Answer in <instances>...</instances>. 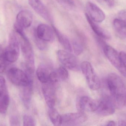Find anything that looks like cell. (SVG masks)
Returning <instances> with one entry per match:
<instances>
[{
	"label": "cell",
	"mask_w": 126,
	"mask_h": 126,
	"mask_svg": "<svg viewBox=\"0 0 126 126\" xmlns=\"http://www.w3.org/2000/svg\"><path fill=\"white\" fill-rule=\"evenodd\" d=\"M107 83L116 108L123 107L126 104V88L121 78L115 73H110L107 77Z\"/></svg>",
	"instance_id": "6da1fadb"
},
{
	"label": "cell",
	"mask_w": 126,
	"mask_h": 126,
	"mask_svg": "<svg viewBox=\"0 0 126 126\" xmlns=\"http://www.w3.org/2000/svg\"><path fill=\"white\" fill-rule=\"evenodd\" d=\"M16 32L20 37V44L23 56L25 61L26 72L29 74H33L35 70L34 57L32 45L23 30Z\"/></svg>",
	"instance_id": "7a4b0ae2"
},
{
	"label": "cell",
	"mask_w": 126,
	"mask_h": 126,
	"mask_svg": "<svg viewBox=\"0 0 126 126\" xmlns=\"http://www.w3.org/2000/svg\"><path fill=\"white\" fill-rule=\"evenodd\" d=\"M7 77L12 83L23 88L33 84L32 78L29 77L26 72L18 68L10 69L7 72Z\"/></svg>",
	"instance_id": "3957f363"
},
{
	"label": "cell",
	"mask_w": 126,
	"mask_h": 126,
	"mask_svg": "<svg viewBox=\"0 0 126 126\" xmlns=\"http://www.w3.org/2000/svg\"><path fill=\"white\" fill-rule=\"evenodd\" d=\"M80 68L89 87L93 90H98L100 87V81L90 63L83 61L81 64Z\"/></svg>",
	"instance_id": "277c9868"
},
{
	"label": "cell",
	"mask_w": 126,
	"mask_h": 126,
	"mask_svg": "<svg viewBox=\"0 0 126 126\" xmlns=\"http://www.w3.org/2000/svg\"><path fill=\"white\" fill-rule=\"evenodd\" d=\"M4 54L7 62L13 63L18 59L20 54V42L13 33L9 36V44L5 50Z\"/></svg>",
	"instance_id": "5b68a950"
},
{
	"label": "cell",
	"mask_w": 126,
	"mask_h": 126,
	"mask_svg": "<svg viewBox=\"0 0 126 126\" xmlns=\"http://www.w3.org/2000/svg\"><path fill=\"white\" fill-rule=\"evenodd\" d=\"M59 60L66 68L72 71H78L80 66L76 56L67 51L60 50L57 52Z\"/></svg>",
	"instance_id": "8992f818"
},
{
	"label": "cell",
	"mask_w": 126,
	"mask_h": 126,
	"mask_svg": "<svg viewBox=\"0 0 126 126\" xmlns=\"http://www.w3.org/2000/svg\"><path fill=\"white\" fill-rule=\"evenodd\" d=\"M103 51L110 62L123 76L126 77V70L121 62L120 54L117 50L111 46L105 45L104 46Z\"/></svg>",
	"instance_id": "52a82bcc"
},
{
	"label": "cell",
	"mask_w": 126,
	"mask_h": 126,
	"mask_svg": "<svg viewBox=\"0 0 126 126\" xmlns=\"http://www.w3.org/2000/svg\"><path fill=\"white\" fill-rule=\"evenodd\" d=\"M116 108L115 103L111 96L105 95L98 102L96 111L101 116H109L114 113Z\"/></svg>",
	"instance_id": "ba28073f"
},
{
	"label": "cell",
	"mask_w": 126,
	"mask_h": 126,
	"mask_svg": "<svg viewBox=\"0 0 126 126\" xmlns=\"http://www.w3.org/2000/svg\"><path fill=\"white\" fill-rule=\"evenodd\" d=\"M61 115V126H77L83 123L87 120V116L82 111L66 113Z\"/></svg>",
	"instance_id": "9c48e42d"
},
{
	"label": "cell",
	"mask_w": 126,
	"mask_h": 126,
	"mask_svg": "<svg viewBox=\"0 0 126 126\" xmlns=\"http://www.w3.org/2000/svg\"><path fill=\"white\" fill-rule=\"evenodd\" d=\"M56 84L48 82L43 84L42 92L45 101L49 108L54 107L56 102Z\"/></svg>",
	"instance_id": "30bf717a"
},
{
	"label": "cell",
	"mask_w": 126,
	"mask_h": 126,
	"mask_svg": "<svg viewBox=\"0 0 126 126\" xmlns=\"http://www.w3.org/2000/svg\"><path fill=\"white\" fill-rule=\"evenodd\" d=\"M53 28L45 24H40L37 27L35 35L46 42H52L54 39Z\"/></svg>",
	"instance_id": "8fae6325"
},
{
	"label": "cell",
	"mask_w": 126,
	"mask_h": 126,
	"mask_svg": "<svg viewBox=\"0 0 126 126\" xmlns=\"http://www.w3.org/2000/svg\"><path fill=\"white\" fill-rule=\"evenodd\" d=\"M86 9L87 14L90 18L97 23L103 22L106 18V15L103 11L97 5L91 2L86 4Z\"/></svg>",
	"instance_id": "7c38bea8"
},
{
	"label": "cell",
	"mask_w": 126,
	"mask_h": 126,
	"mask_svg": "<svg viewBox=\"0 0 126 126\" xmlns=\"http://www.w3.org/2000/svg\"><path fill=\"white\" fill-rule=\"evenodd\" d=\"M33 21V16L31 12L24 10L20 11L17 15L15 27L24 29L30 27Z\"/></svg>",
	"instance_id": "4fadbf2b"
},
{
	"label": "cell",
	"mask_w": 126,
	"mask_h": 126,
	"mask_svg": "<svg viewBox=\"0 0 126 126\" xmlns=\"http://www.w3.org/2000/svg\"><path fill=\"white\" fill-rule=\"evenodd\" d=\"M98 102L88 96L81 97L78 102V108L80 111H95L97 108Z\"/></svg>",
	"instance_id": "5bb4252c"
},
{
	"label": "cell",
	"mask_w": 126,
	"mask_h": 126,
	"mask_svg": "<svg viewBox=\"0 0 126 126\" xmlns=\"http://www.w3.org/2000/svg\"><path fill=\"white\" fill-rule=\"evenodd\" d=\"M28 2L31 7L39 15L47 21H51L50 13L40 0H28Z\"/></svg>",
	"instance_id": "9a60e30c"
},
{
	"label": "cell",
	"mask_w": 126,
	"mask_h": 126,
	"mask_svg": "<svg viewBox=\"0 0 126 126\" xmlns=\"http://www.w3.org/2000/svg\"><path fill=\"white\" fill-rule=\"evenodd\" d=\"M85 16L92 29L97 36L106 40L111 38V35L108 31L100 26L97 23L93 21L87 13L85 14Z\"/></svg>",
	"instance_id": "2e32d148"
},
{
	"label": "cell",
	"mask_w": 126,
	"mask_h": 126,
	"mask_svg": "<svg viewBox=\"0 0 126 126\" xmlns=\"http://www.w3.org/2000/svg\"><path fill=\"white\" fill-rule=\"evenodd\" d=\"M51 72V68L47 64H40L36 71L38 79L43 84L48 83L49 81V76Z\"/></svg>",
	"instance_id": "e0dca14e"
},
{
	"label": "cell",
	"mask_w": 126,
	"mask_h": 126,
	"mask_svg": "<svg viewBox=\"0 0 126 126\" xmlns=\"http://www.w3.org/2000/svg\"><path fill=\"white\" fill-rule=\"evenodd\" d=\"M113 27L118 36L122 38H126V22L120 18H115L113 21Z\"/></svg>",
	"instance_id": "ac0fdd59"
},
{
	"label": "cell",
	"mask_w": 126,
	"mask_h": 126,
	"mask_svg": "<svg viewBox=\"0 0 126 126\" xmlns=\"http://www.w3.org/2000/svg\"><path fill=\"white\" fill-rule=\"evenodd\" d=\"M32 85L33 84H31L28 86L23 87V89L21 93V100L24 106L27 109L29 108L31 104Z\"/></svg>",
	"instance_id": "d6986e66"
},
{
	"label": "cell",
	"mask_w": 126,
	"mask_h": 126,
	"mask_svg": "<svg viewBox=\"0 0 126 126\" xmlns=\"http://www.w3.org/2000/svg\"><path fill=\"white\" fill-rule=\"evenodd\" d=\"M55 34L58 38V40L64 49L68 52H72V44L68 38L61 33L56 27L54 26H52Z\"/></svg>",
	"instance_id": "ffe728a7"
},
{
	"label": "cell",
	"mask_w": 126,
	"mask_h": 126,
	"mask_svg": "<svg viewBox=\"0 0 126 126\" xmlns=\"http://www.w3.org/2000/svg\"><path fill=\"white\" fill-rule=\"evenodd\" d=\"M49 116L51 122L55 126H60L62 124V115L54 107L49 108Z\"/></svg>",
	"instance_id": "44dd1931"
},
{
	"label": "cell",
	"mask_w": 126,
	"mask_h": 126,
	"mask_svg": "<svg viewBox=\"0 0 126 126\" xmlns=\"http://www.w3.org/2000/svg\"><path fill=\"white\" fill-rule=\"evenodd\" d=\"M10 103L9 94L0 98V114H4L7 111Z\"/></svg>",
	"instance_id": "7402d4cb"
},
{
	"label": "cell",
	"mask_w": 126,
	"mask_h": 126,
	"mask_svg": "<svg viewBox=\"0 0 126 126\" xmlns=\"http://www.w3.org/2000/svg\"><path fill=\"white\" fill-rule=\"evenodd\" d=\"M55 72L59 82L65 80L69 76L68 71L64 67H60Z\"/></svg>",
	"instance_id": "603a6c76"
},
{
	"label": "cell",
	"mask_w": 126,
	"mask_h": 126,
	"mask_svg": "<svg viewBox=\"0 0 126 126\" xmlns=\"http://www.w3.org/2000/svg\"><path fill=\"white\" fill-rule=\"evenodd\" d=\"M7 61L4 54V50L0 48V73L5 71L7 67Z\"/></svg>",
	"instance_id": "cb8c5ba5"
},
{
	"label": "cell",
	"mask_w": 126,
	"mask_h": 126,
	"mask_svg": "<svg viewBox=\"0 0 126 126\" xmlns=\"http://www.w3.org/2000/svg\"><path fill=\"white\" fill-rule=\"evenodd\" d=\"M72 50L76 55H79L81 54L83 50V46L77 40H75L72 42Z\"/></svg>",
	"instance_id": "d4e9b609"
},
{
	"label": "cell",
	"mask_w": 126,
	"mask_h": 126,
	"mask_svg": "<svg viewBox=\"0 0 126 126\" xmlns=\"http://www.w3.org/2000/svg\"><path fill=\"white\" fill-rule=\"evenodd\" d=\"M8 93L5 79L2 76H0V98Z\"/></svg>",
	"instance_id": "484cf974"
},
{
	"label": "cell",
	"mask_w": 126,
	"mask_h": 126,
	"mask_svg": "<svg viewBox=\"0 0 126 126\" xmlns=\"http://www.w3.org/2000/svg\"><path fill=\"white\" fill-rule=\"evenodd\" d=\"M36 121L32 116L25 115L23 117V125L24 126H35Z\"/></svg>",
	"instance_id": "4316f807"
},
{
	"label": "cell",
	"mask_w": 126,
	"mask_h": 126,
	"mask_svg": "<svg viewBox=\"0 0 126 126\" xmlns=\"http://www.w3.org/2000/svg\"><path fill=\"white\" fill-rule=\"evenodd\" d=\"M35 41H36V44L37 46L40 50H44L47 48V42L42 40L41 39H40L38 37L35 36Z\"/></svg>",
	"instance_id": "83f0119b"
},
{
	"label": "cell",
	"mask_w": 126,
	"mask_h": 126,
	"mask_svg": "<svg viewBox=\"0 0 126 126\" xmlns=\"http://www.w3.org/2000/svg\"><path fill=\"white\" fill-rule=\"evenodd\" d=\"M10 124L11 126H19L20 122L19 118L16 115H12L10 118Z\"/></svg>",
	"instance_id": "f1b7e54d"
},
{
	"label": "cell",
	"mask_w": 126,
	"mask_h": 126,
	"mask_svg": "<svg viewBox=\"0 0 126 126\" xmlns=\"http://www.w3.org/2000/svg\"><path fill=\"white\" fill-rule=\"evenodd\" d=\"M106 6L109 8H111L115 4L114 0H100Z\"/></svg>",
	"instance_id": "f546056e"
},
{
	"label": "cell",
	"mask_w": 126,
	"mask_h": 126,
	"mask_svg": "<svg viewBox=\"0 0 126 126\" xmlns=\"http://www.w3.org/2000/svg\"><path fill=\"white\" fill-rule=\"evenodd\" d=\"M121 62L124 68L126 70V53L124 52H121L119 53Z\"/></svg>",
	"instance_id": "4dcf8cb0"
},
{
	"label": "cell",
	"mask_w": 126,
	"mask_h": 126,
	"mask_svg": "<svg viewBox=\"0 0 126 126\" xmlns=\"http://www.w3.org/2000/svg\"><path fill=\"white\" fill-rule=\"evenodd\" d=\"M118 15L120 18L124 20L126 22V9L121 10L118 13Z\"/></svg>",
	"instance_id": "1f68e13d"
},
{
	"label": "cell",
	"mask_w": 126,
	"mask_h": 126,
	"mask_svg": "<svg viewBox=\"0 0 126 126\" xmlns=\"http://www.w3.org/2000/svg\"><path fill=\"white\" fill-rule=\"evenodd\" d=\"M107 126H117V124L115 121H109Z\"/></svg>",
	"instance_id": "d6a6232c"
}]
</instances>
